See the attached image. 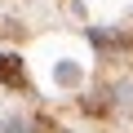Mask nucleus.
I'll use <instances>...</instances> for the list:
<instances>
[{
	"instance_id": "obj_1",
	"label": "nucleus",
	"mask_w": 133,
	"mask_h": 133,
	"mask_svg": "<svg viewBox=\"0 0 133 133\" xmlns=\"http://www.w3.org/2000/svg\"><path fill=\"white\" fill-rule=\"evenodd\" d=\"M0 84H5V89H27V66L9 49H0Z\"/></svg>"
},
{
	"instance_id": "obj_2",
	"label": "nucleus",
	"mask_w": 133,
	"mask_h": 133,
	"mask_svg": "<svg viewBox=\"0 0 133 133\" xmlns=\"http://www.w3.org/2000/svg\"><path fill=\"white\" fill-rule=\"evenodd\" d=\"M0 133H44V129H40V120H5Z\"/></svg>"
},
{
	"instance_id": "obj_3",
	"label": "nucleus",
	"mask_w": 133,
	"mask_h": 133,
	"mask_svg": "<svg viewBox=\"0 0 133 133\" xmlns=\"http://www.w3.org/2000/svg\"><path fill=\"white\" fill-rule=\"evenodd\" d=\"M58 80H62V84H71V80H80V71H76V66H66V62H62V66H58Z\"/></svg>"
}]
</instances>
